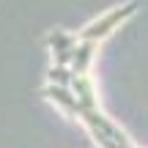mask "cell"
Listing matches in <instances>:
<instances>
[{
	"label": "cell",
	"mask_w": 148,
	"mask_h": 148,
	"mask_svg": "<svg viewBox=\"0 0 148 148\" xmlns=\"http://www.w3.org/2000/svg\"><path fill=\"white\" fill-rule=\"evenodd\" d=\"M71 93L79 101H85V104H99V90H96V82H93L90 74H74Z\"/></svg>",
	"instance_id": "5b68a950"
},
{
	"label": "cell",
	"mask_w": 148,
	"mask_h": 148,
	"mask_svg": "<svg viewBox=\"0 0 148 148\" xmlns=\"http://www.w3.org/2000/svg\"><path fill=\"white\" fill-rule=\"evenodd\" d=\"M41 96H47V99L52 101V104H58L63 112H69L71 118H77V121L88 129V134L93 137V143L99 148H137L132 143V137H129L99 104H85V101H79L77 96L71 93V88L47 82L41 88Z\"/></svg>",
	"instance_id": "6da1fadb"
},
{
	"label": "cell",
	"mask_w": 148,
	"mask_h": 148,
	"mask_svg": "<svg viewBox=\"0 0 148 148\" xmlns=\"http://www.w3.org/2000/svg\"><path fill=\"white\" fill-rule=\"evenodd\" d=\"M47 79H49V85H63V88H71L74 71H71V66H58V63H52V66H49V71H47Z\"/></svg>",
	"instance_id": "8992f818"
},
{
	"label": "cell",
	"mask_w": 148,
	"mask_h": 148,
	"mask_svg": "<svg viewBox=\"0 0 148 148\" xmlns=\"http://www.w3.org/2000/svg\"><path fill=\"white\" fill-rule=\"evenodd\" d=\"M96 52H99V41H77L74 55H71V71L74 74H90Z\"/></svg>",
	"instance_id": "277c9868"
},
{
	"label": "cell",
	"mask_w": 148,
	"mask_h": 148,
	"mask_svg": "<svg viewBox=\"0 0 148 148\" xmlns=\"http://www.w3.org/2000/svg\"><path fill=\"white\" fill-rule=\"evenodd\" d=\"M77 33H66V30H52L47 36V47L49 55H52V63L58 66H71V55L74 47H77Z\"/></svg>",
	"instance_id": "3957f363"
},
{
	"label": "cell",
	"mask_w": 148,
	"mask_h": 148,
	"mask_svg": "<svg viewBox=\"0 0 148 148\" xmlns=\"http://www.w3.org/2000/svg\"><path fill=\"white\" fill-rule=\"evenodd\" d=\"M140 5H143L140 0H129V3L115 5V8H110L107 14H101L99 19L88 22L82 30H77V38H79V41H99L101 44L104 38H110L126 19H132V16L140 11Z\"/></svg>",
	"instance_id": "7a4b0ae2"
}]
</instances>
